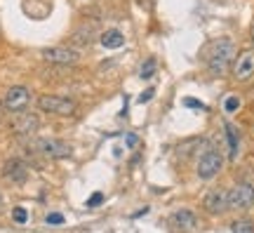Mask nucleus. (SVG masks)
<instances>
[{
	"label": "nucleus",
	"mask_w": 254,
	"mask_h": 233,
	"mask_svg": "<svg viewBox=\"0 0 254 233\" xmlns=\"http://www.w3.org/2000/svg\"><path fill=\"white\" fill-rule=\"evenodd\" d=\"M221 167H224V155H221V151H217L209 142H205V151L200 153L198 162H195L198 179H202V181L214 179L219 172H221Z\"/></svg>",
	"instance_id": "nucleus-2"
},
{
	"label": "nucleus",
	"mask_w": 254,
	"mask_h": 233,
	"mask_svg": "<svg viewBox=\"0 0 254 233\" xmlns=\"http://www.w3.org/2000/svg\"><path fill=\"white\" fill-rule=\"evenodd\" d=\"M45 222L50 226H59V224H64V215H59V212H52V215L45 217Z\"/></svg>",
	"instance_id": "nucleus-19"
},
{
	"label": "nucleus",
	"mask_w": 254,
	"mask_h": 233,
	"mask_svg": "<svg viewBox=\"0 0 254 233\" xmlns=\"http://www.w3.org/2000/svg\"><path fill=\"white\" fill-rule=\"evenodd\" d=\"M202 207L209 215H224L228 210V191L224 188H212L202 198Z\"/></svg>",
	"instance_id": "nucleus-9"
},
{
	"label": "nucleus",
	"mask_w": 254,
	"mask_h": 233,
	"mask_svg": "<svg viewBox=\"0 0 254 233\" xmlns=\"http://www.w3.org/2000/svg\"><path fill=\"white\" fill-rule=\"evenodd\" d=\"M238 106H240V99H238V97H226V99H224V111H226V113L238 111Z\"/></svg>",
	"instance_id": "nucleus-18"
},
{
	"label": "nucleus",
	"mask_w": 254,
	"mask_h": 233,
	"mask_svg": "<svg viewBox=\"0 0 254 233\" xmlns=\"http://www.w3.org/2000/svg\"><path fill=\"white\" fill-rule=\"evenodd\" d=\"M155 66H158V62H155V57H148V59H146V64H141V71H139V76H141V78H151V76H153L155 73Z\"/></svg>",
	"instance_id": "nucleus-16"
},
{
	"label": "nucleus",
	"mask_w": 254,
	"mask_h": 233,
	"mask_svg": "<svg viewBox=\"0 0 254 233\" xmlns=\"http://www.w3.org/2000/svg\"><path fill=\"white\" fill-rule=\"evenodd\" d=\"M151 97H153V90H148L146 94H141V97H139V101H146V99H151Z\"/></svg>",
	"instance_id": "nucleus-22"
},
{
	"label": "nucleus",
	"mask_w": 254,
	"mask_h": 233,
	"mask_svg": "<svg viewBox=\"0 0 254 233\" xmlns=\"http://www.w3.org/2000/svg\"><path fill=\"white\" fill-rule=\"evenodd\" d=\"M184 104H186V106H190V108H202V101H198V99H190V97L184 99Z\"/></svg>",
	"instance_id": "nucleus-21"
},
{
	"label": "nucleus",
	"mask_w": 254,
	"mask_h": 233,
	"mask_svg": "<svg viewBox=\"0 0 254 233\" xmlns=\"http://www.w3.org/2000/svg\"><path fill=\"white\" fill-rule=\"evenodd\" d=\"M104 203V193H92L90 200H87V207H97Z\"/></svg>",
	"instance_id": "nucleus-20"
},
{
	"label": "nucleus",
	"mask_w": 254,
	"mask_h": 233,
	"mask_svg": "<svg viewBox=\"0 0 254 233\" xmlns=\"http://www.w3.org/2000/svg\"><path fill=\"white\" fill-rule=\"evenodd\" d=\"M31 104V90L24 87V85H14V87H9L5 99H2V106L5 111L9 113H24Z\"/></svg>",
	"instance_id": "nucleus-6"
},
{
	"label": "nucleus",
	"mask_w": 254,
	"mask_h": 233,
	"mask_svg": "<svg viewBox=\"0 0 254 233\" xmlns=\"http://www.w3.org/2000/svg\"><path fill=\"white\" fill-rule=\"evenodd\" d=\"M38 130H40V118H38L36 113L24 111V113H17V116L12 118V132H14V135L31 137V135H36Z\"/></svg>",
	"instance_id": "nucleus-8"
},
{
	"label": "nucleus",
	"mask_w": 254,
	"mask_h": 233,
	"mask_svg": "<svg viewBox=\"0 0 254 233\" xmlns=\"http://www.w3.org/2000/svg\"><path fill=\"white\" fill-rule=\"evenodd\" d=\"M43 59L50 64H57V66H71V64H78L80 54L75 50H68V47H47V50H43Z\"/></svg>",
	"instance_id": "nucleus-10"
},
{
	"label": "nucleus",
	"mask_w": 254,
	"mask_h": 233,
	"mask_svg": "<svg viewBox=\"0 0 254 233\" xmlns=\"http://www.w3.org/2000/svg\"><path fill=\"white\" fill-rule=\"evenodd\" d=\"M224 135H226V144H228V158L236 160L238 153H240V132L236 130L233 123H226L224 125Z\"/></svg>",
	"instance_id": "nucleus-13"
},
{
	"label": "nucleus",
	"mask_w": 254,
	"mask_h": 233,
	"mask_svg": "<svg viewBox=\"0 0 254 233\" xmlns=\"http://www.w3.org/2000/svg\"><path fill=\"white\" fill-rule=\"evenodd\" d=\"M2 177L7 181H14V184H24L28 177V170L19 158H9V160L5 162V167H2Z\"/></svg>",
	"instance_id": "nucleus-12"
},
{
	"label": "nucleus",
	"mask_w": 254,
	"mask_h": 233,
	"mask_svg": "<svg viewBox=\"0 0 254 233\" xmlns=\"http://www.w3.org/2000/svg\"><path fill=\"white\" fill-rule=\"evenodd\" d=\"M231 73H233V78L240 82L250 80L254 76V50H243V52L238 54L233 66H231Z\"/></svg>",
	"instance_id": "nucleus-7"
},
{
	"label": "nucleus",
	"mask_w": 254,
	"mask_h": 233,
	"mask_svg": "<svg viewBox=\"0 0 254 233\" xmlns=\"http://www.w3.org/2000/svg\"><path fill=\"white\" fill-rule=\"evenodd\" d=\"M170 222H172V226L177 229V231L182 233H189V231H195L198 229V215L193 212V210H189V207H182V210H177L172 217H170Z\"/></svg>",
	"instance_id": "nucleus-11"
},
{
	"label": "nucleus",
	"mask_w": 254,
	"mask_h": 233,
	"mask_svg": "<svg viewBox=\"0 0 254 233\" xmlns=\"http://www.w3.org/2000/svg\"><path fill=\"white\" fill-rule=\"evenodd\" d=\"M36 104L43 113H52V116H73L75 113V101L68 97H59V94H40Z\"/></svg>",
	"instance_id": "nucleus-3"
},
{
	"label": "nucleus",
	"mask_w": 254,
	"mask_h": 233,
	"mask_svg": "<svg viewBox=\"0 0 254 233\" xmlns=\"http://www.w3.org/2000/svg\"><path fill=\"white\" fill-rule=\"evenodd\" d=\"M0 210H2V193H0Z\"/></svg>",
	"instance_id": "nucleus-25"
},
{
	"label": "nucleus",
	"mask_w": 254,
	"mask_h": 233,
	"mask_svg": "<svg viewBox=\"0 0 254 233\" xmlns=\"http://www.w3.org/2000/svg\"><path fill=\"white\" fill-rule=\"evenodd\" d=\"M250 36H252V43H254V26H252V33H250Z\"/></svg>",
	"instance_id": "nucleus-26"
},
{
	"label": "nucleus",
	"mask_w": 254,
	"mask_h": 233,
	"mask_svg": "<svg viewBox=\"0 0 254 233\" xmlns=\"http://www.w3.org/2000/svg\"><path fill=\"white\" fill-rule=\"evenodd\" d=\"M254 207V186L250 181H238L228 191V210H250Z\"/></svg>",
	"instance_id": "nucleus-4"
},
{
	"label": "nucleus",
	"mask_w": 254,
	"mask_h": 233,
	"mask_svg": "<svg viewBox=\"0 0 254 233\" xmlns=\"http://www.w3.org/2000/svg\"><path fill=\"white\" fill-rule=\"evenodd\" d=\"M2 111H5V106H2V101H0V118H2Z\"/></svg>",
	"instance_id": "nucleus-24"
},
{
	"label": "nucleus",
	"mask_w": 254,
	"mask_h": 233,
	"mask_svg": "<svg viewBox=\"0 0 254 233\" xmlns=\"http://www.w3.org/2000/svg\"><path fill=\"white\" fill-rule=\"evenodd\" d=\"M12 219H14L17 224H26V222H28V212L24 210V207H14V210H12Z\"/></svg>",
	"instance_id": "nucleus-17"
},
{
	"label": "nucleus",
	"mask_w": 254,
	"mask_h": 233,
	"mask_svg": "<svg viewBox=\"0 0 254 233\" xmlns=\"http://www.w3.org/2000/svg\"><path fill=\"white\" fill-rule=\"evenodd\" d=\"M236 62V43L231 38H219L207 47V69L212 76H226Z\"/></svg>",
	"instance_id": "nucleus-1"
},
{
	"label": "nucleus",
	"mask_w": 254,
	"mask_h": 233,
	"mask_svg": "<svg viewBox=\"0 0 254 233\" xmlns=\"http://www.w3.org/2000/svg\"><path fill=\"white\" fill-rule=\"evenodd\" d=\"M231 231L233 233H254V224L250 219H238L231 224Z\"/></svg>",
	"instance_id": "nucleus-15"
},
{
	"label": "nucleus",
	"mask_w": 254,
	"mask_h": 233,
	"mask_svg": "<svg viewBox=\"0 0 254 233\" xmlns=\"http://www.w3.org/2000/svg\"><path fill=\"white\" fill-rule=\"evenodd\" d=\"M101 45L106 47V50H116V47L125 45V36L120 33L118 28H109V31L101 33Z\"/></svg>",
	"instance_id": "nucleus-14"
},
{
	"label": "nucleus",
	"mask_w": 254,
	"mask_h": 233,
	"mask_svg": "<svg viewBox=\"0 0 254 233\" xmlns=\"http://www.w3.org/2000/svg\"><path fill=\"white\" fill-rule=\"evenodd\" d=\"M127 142H129L127 146H136V137L134 135H127Z\"/></svg>",
	"instance_id": "nucleus-23"
},
{
	"label": "nucleus",
	"mask_w": 254,
	"mask_h": 233,
	"mask_svg": "<svg viewBox=\"0 0 254 233\" xmlns=\"http://www.w3.org/2000/svg\"><path fill=\"white\" fill-rule=\"evenodd\" d=\"M38 153L43 158H50V160H64V158H71V144L64 142V139H40L36 144Z\"/></svg>",
	"instance_id": "nucleus-5"
}]
</instances>
